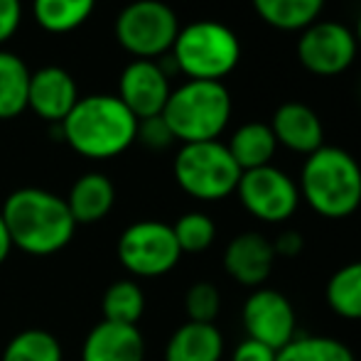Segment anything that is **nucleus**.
<instances>
[{
	"instance_id": "nucleus-1",
	"label": "nucleus",
	"mask_w": 361,
	"mask_h": 361,
	"mask_svg": "<svg viewBox=\"0 0 361 361\" xmlns=\"http://www.w3.org/2000/svg\"><path fill=\"white\" fill-rule=\"evenodd\" d=\"M3 221L13 248L27 256H54L74 238L76 221L67 202L39 187H23L3 202Z\"/></svg>"
},
{
	"instance_id": "nucleus-2",
	"label": "nucleus",
	"mask_w": 361,
	"mask_h": 361,
	"mask_svg": "<svg viewBox=\"0 0 361 361\" xmlns=\"http://www.w3.org/2000/svg\"><path fill=\"white\" fill-rule=\"evenodd\" d=\"M59 128L67 145L86 160L118 157L138 138V118L116 94L81 96Z\"/></svg>"
},
{
	"instance_id": "nucleus-3",
	"label": "nucleus",
	"mask_w": 361,
	"mask_h": 361,
	"mask_svg": "<svg viewBox=\"0 0 361 361\" xmlns=\"http://www.w3.org/2000/svg\"><path fill=\"white\" fill-rule=\"evenodd\" d=\"M298 190L314 214L347 219L361 207V165L344 147L322 145L305 157Z\"/></svg>"
},
{
	"instance_id": "nucleus-4",
	"label": "nucleus",
	"mask_w": 361,
	"mask_h": 361,
	"mask_svg": "<svg viewBox=\"0 0 361 361\" xmlns=\"http://www.w3.org/2000/svg\"><path fill=\"white\" fill-rule=\"evenodd\" d=\"M231 94L224 81H192L187 79L170 91L162 118L172 138L187 143L219 140L231 121Z\"/></svg>"
},
{
	"instance_id": "nucleus-5",
	"label": "nucleus",
	"mask_w": 361,
	"mask_h": 361,
	"mask_svg": "<svg viewBox=\"0 0 361 361\" xmlns=\"http://www.w3.org/2000/svg\"><path fill=\"white\" fill-rule=\"evenodd\" d=\"M172 67L192 81H224L241 59V39L228 25L197 20L180 27L170 49Z\"/></svg>"
},
{
	"instance_id": "nucleus-6",
	"label": "nucleus",
	"mask_w": 361,
	"mask_h": 361,
	"mask_svg": "<svg viewBox=\"0 0 361 361\" xmlns=\"http://www.w3.org/2000/svg\"><path fill=\"white\" fill-rule=\"evenodd\" d=\"M172 172L180 190L200 202L226 200L241 180V167L221 140L182 145L172 162Z\"/></svg>"
},
{
	"instance_id": "nucleus-7",
	"label": "nucleus",
	"mask_w": 361,
	"mask_h": 361,
	"mask_svg": "<svg viewBox=\"0 0 361 361\" xmlns=\"http://www.w3.org/2000/svg\"><path fill=\"white\" fill-rule=\"evenodd\" d=\"M180 32L177 13L162 0H133L118 13L114 35L133 59H157L170 54Z\"/></svg>"
},
{
	"instance_id": "nucleus-8",
	"label": "nucleus",
	"mask_w": 361,
	"mask_h": 361,
	"mask_svg": "<svg viewBox=\"0 0 361 361\" xmlns=\"http://www.w3.org/2000/svg\"><path fill=\"white\" fill-rule=\"evenodd\" d=\"M116 253H118L121 266L135 278L167 276L182 258L172 226L155 221V219L130 224L118 236Z\"/></svg>"
},
{
	"instance_id": "nucleus-9",
	"label": "nucleus",
	"mask_w": 361,
	"mask_h": 361,
	"mask_svg": "<svg viewBox=\"0 0 361 361\" xmlns=\"http://www.w3.org/2000/svg\"><path fill=\"white\" fill-rule=\"evenodd\" d=\"M233 195H238V202L248 214L266 224L288 221L300 207L298 182L276 165L241 172Z\"/></svg>"
},
{
	"instance_id": "nucleus-10",
	"label": "nucleus",
	"mask_w": 361,
	"mask_h": 361,
	"mask_svg": "<svg viewBox=\"0 0 361 361\" xmlns=\"http://www.w3.org/2000/svg\"><path fill=\"white\" fill-rule=\"evenodd\" d=\"M295 54L302 69L314 76H339L354 64L359 44L352 27L337 20H317L305 27L295 44Z\"/></svg>"
},
{
	"instance_id": "nucleus-11",
	"label": "nucleus",
	"mask_w": 361,
	"mask_h": 361,
	"mask_svg": "<svg viewBox=\"0 0 361 361\" xmlns=\"http://www.w3.org/2000/svg\"><path fill=\"white\" fill-rule=\"evenodd\" d=\"M241 319L248 339H256L276 352L293 342L298 334V317L293 305L281 290L273 288L253 290L243 302Z\"/></svg>"
},
{
	"instance_id": "nucleus-12",
	"label": "nucleus",
	"mask_w": 361,
	"mask_h": 361,
	"mask_svg": "<svg viewBox=\"0 0 361 361\" xmlns=\"http://www.w3.org/2000/svg\"><path fill=\"white\" fill-rule=\"evenodd\" d=\"M170 74L157 59H133L121 72L118 99L138 121L162 116L170 99Z\"/></svg>"
},
{
	"instance_id": "nucleus-13",
	"label": "nucleus",
	"mask_w": 361,
	"mask_h": 361,
	"mask_svg": "<svg viewBox=\"0 0 361 361\" xmlns=\"http://www.w3.org/2000/svg\"><path fill=\"white\" fill-rule=\"evenodd\" d=\"M79 99L81 96L79 89H76L74 76L64 67L47 64V67H39L35 72H30L27 109L37 118L54 126H62Z\"/></svg>"
},
{
	"instance_id": "nucleus-14",
	"label": "nucleus",
	"mask_w": 361,
	"mask_h": 361,
	"mask_svg": "<svg viewBox=\"0 0 361 361\" xmlns=\"http://www.w3.org/2000/svg\"><path fill=\"white\" fill-rule=\"evenodd\" d=\"M276 251L273 241H268L258 231H243L228 241L224 251V268L243 288H263L273 273Z\"/></svg>"
},
{
	"instance_id": "nucleus-15",
	"label": "nucleus",
	"mask_w": 361,
	"mask_h": 361,
	"mask_svg": "<svg viewBox=\"0 0 361 361\" xmlns=\"http://www.w3.org/2000/svg\"><path fill=\"white\" fill-rule=\"evenodd\" d=\"M271 130L278 145L298 152V155H312L324 145V126L317 111L300 101H288L276 109L271 118Z\"/></svg>"
},
{
	"instance_id": "nucleus-16",
	"label": "nucleus",
	"mask_w": 361,
	"mask_h": 361,
	"mask_svg": "<svg viewBox=\"0 0 361 361\" xmlns=\"http://www.w3.org/2000/svg\"><path fill=\"white\" fill-rule=\"evenodd\" d=\"M81 361H145V339L135 324L101 319L81 344Z\"/></svg>"
},
{
	"instance_id": "nucleus-17",
	"label": "nucleus",
	"mask_w": 361,
	"mask_h": 361,
	"mask_svg": "<svg viewBox=\"0 0 361 361\" xmlns=\"http://www.w3.org/2000/svg\"><path fill=\"white\" fill-rule=\"evenodd\" d=\"M67 207L72 212L76 226L79 224H96L111 214L116 204V187L101 172H86L69 190Z\"/></svg>"
},
{
	"instance_id": "nucleus-18",
	"label": "nucleus",
	"mask_w": 361,
	"mask_h": 361,
	"mask_svg": "<svg viewBox=\"0 0 361 361\" xmlns=\"http://www.w3.org/2000/svg\"><path fill=\"white\" fill-rule=\"evenodd\" d=\"M221 357L224 337L214 324L185 322L165 347V361H221Z\"/></svg>"
},
{
	"instance_id": "nucleus-19",
	"label": "nucleus",
	"mask_w": 361,
	"mask_h": 361,
	"mask_svg": "<svg viewBox=\"0 0 361 361\" xmlns=\"http://www.w3.org/2000/svg\"><path fill=\"white\" fill-rule=\"evenodd\" d=\"M226 147L233 160H236V165L241 167V172H246L271 165V160L276 157L278 150V140L268 123L251 121V123H243L233 130Z\"/></svg>"
},
{
	"instance_id": "nucleus-20",
	"label": "nucleus",
	"mask_w": 361,
	"mask_h": 361,
	"mask_svg": "<svg viewBox=\"0 0 361 361\" xmlns=\"http://www.w3.org/2000/svg\"><path fill=\"white\" fill-rule=\"evenodd\" d=\"M251 5L268 27L281 32H302L324 10V0H251Z\"/></svg>"
},
{
	"instance_id": "nucleus-21",
	"label": "nucleus",
	"mask_w": 361,
	"mask_h": 361,
	"mask_svg": "<svg viewBox=\"0 0 361 361\" xmlns=\"http://www.w3.org/2000/svg\"><path fill=\"white\" fill-rule=\"evenodd\" d=\"M96 0H32V18L44 32L67 35L91 18Z\"/></svg>"
},
{
	"instance_id": "nucleus-22",
	"label": "nucleus",
	"mask_w": 361,
	"mask_h": 361,
	"mask_svg": "<svg viewBox=\"0 0 361 361\" xmlns=\"http://www.w3.org/2000/svg\"><path fill=\"white\" fill-rule=\"evenodd\" d=\"M27 64L18 54L0 49V121H13L27 111Z\"/></svg>"
},
{
	"instance_id": "nucleus-23",
	"label": "nucleus",
	"mask_w": 361,
	"mask_h": 361,
	"mask_svg": "<svg viewBox=\"0 0 361 361\" xmlns=\"http://www.w3.org/2000/svg\"><path fill=\"white\" fill-rule=\"evenodd\" d=\"M101 312L106 322L135 324L145 312V293L135 281H116L106 288L101 298Z\"/></svg>"
},
{
	"instance_id": "nucleus-24",
	"label": "nucleus",
	"mask_w": 361,
	"mask_h": 361,
	"mask_svg": "<svg viewBox=\"0 0 361 361\" xmlns=\"http://www.w3.org/2000/svg\"><path fill=\"white\" fill-rule=\"evenodd\" d=\"M276 361H357L344 342L319 334H295L293 342L278 349Z\"/></svg>"
},
{
	"instance_id": "nucleus-25",
	"label": "nucleus",
	"mask_w": 361,
	"mask_h": 361,
	"mask_svg": "<svg viewBox=\"0 0 361 361\" xmlns=\"http://www.w3.org/2000/svg\"><path fill=\"white\" fill-rule=\"evenodd\" d=\"M327 305L344 319H361V261L342 266L327 281Z\"/></svg>"
},
{
	"instance_id": "nucleus-26",
	"label": "nucleus",
	"mask_w": 361,
	"mask_h": 361,
	"mask_svg": "<svg viewBox=\"0 0 361 361\" xmlns=\"http://www.w3.org/2000/svg\"><path fill=\"white\" fill-rule=\"evenodd\" d=\"M0 361H64V352L47 329H23L5 344Z\"/></svg>"
},
{
	"instance_id": "nucleus-27",
	"label": "nucleus",
	"mask_w": 361,
	"mask_h": 361,
	"mask_svg": "<svg viewBox=\"0 0 361 361\" xmlns=\"http://www.w3.org/2000/svg\"><path fill=\"white\" fill-rule=\"evenodd\" d=\"M172 233L182 253H202L214 243L216 224L204 212H187L172 224Z\"/></svg>"
},
{
	"instance_id": "nucleus-28",
	"label": "nucleus",
	"mask_w": 361,
	"mask_h": 361,
	"mask_svg": "<svg viewBox=\"0 0 361 361\" xmlns=\"http://www.w3.org/2000/svg\"><path fill=\"white\" fill-rule=\"evenodd\" d=\"M221 310V295H219L216 286L207 281L195 283L185 295V312L187 322H202V324H214Z\"/></svg>"
},
{
	"instance_id": "nucleus-29",
	"label": "nucleus",
	"mask_w": 361,
	"mask_h": 361,
	"mask_svg": "<svg viewBox=\"0 0 361 361\" xmlns=\"http://www.w3.org/2000/svg\"><path fill=\"white\" fill-rule=\"evenodd\" d=\"M145 147L150 150H165L175 143L172 138L170 128H167L165 118L162 116H155V118H145V121H138V138Z\"/></svg>"
},
{
	"instance_id": "nucleus-30",
	"label": "nucleus",
	"mask_w": 361,
	"mask_h": 361,
	"mask_svg": "<svg viewBox=\"0 0 361 361\" xmlns=\"http://www.w3.org/2000/svg\"><path fill=\"white\" fill-rule=\"evenodd\" d=\"M23 25V0H0V47L18 35Z\"/></svg>"
},
{
	"instance_id": "nucleus-31",
	"label": "nucleus",
	"mask_w": 361,
	"mask_h": 361,
	"mask_svg": "<svg viewBox=\"0 0 361 361\" xmlns=\"http://www.w3.org/2000/svg\"><path fill=\"white\" fill-rule=\"evenodd\" d=\"M276 349L266 347V344L256 342V339H243L236 349H233L231 361H276Z\"/></svg>"
},
{
	"instance_id": "nucleus-32",
	"label": "nucleus",
	"mask_w": 361,
	"mask_h": 361,
	"mask_svg": "<svg viewBox=\"0 0 361 361\" xmlns=\"http://www.w3.org/2000/svg\"><path fill=\"white\" fill-rule=\"evenodd\" d=\"M305 248V238L300 231L295 228H288V231H281L273 241V251L276 256H283V258H298Z\"/></svg>"
},
{
	"instance_id": "nucleus-33",
	"label": "nucleus",
	"mask_w": 361,
	"mask_h": 361,
	"mask_svg": "<svg viewBox=\"0 0 361 361\" xmlns=\"http://www.w3.org/2000/svg\"><path fill=\"white\" fill-rule=\"evenodd\" d=\"M10 251H13V241H10V233H8V226L3 221V214H0V266L8 261Z\"/></svg>"
},
{
	"instance_id": "nucleus-34",
	"label": "nucleus",
	"mask_w": 361,
	"mask_h": 361,
	"mask_svg": "<svg viewBox=\"0 0 361 361\" xmlns=\"http://www.w3.org/2000/svg\"><path fill=\"white\" fill-rule=\"evenodd\" d=\"M354 37H357V44H359V49H361V13H359V18H357V25H354Z\"/></svg>"
}]
</instances>
